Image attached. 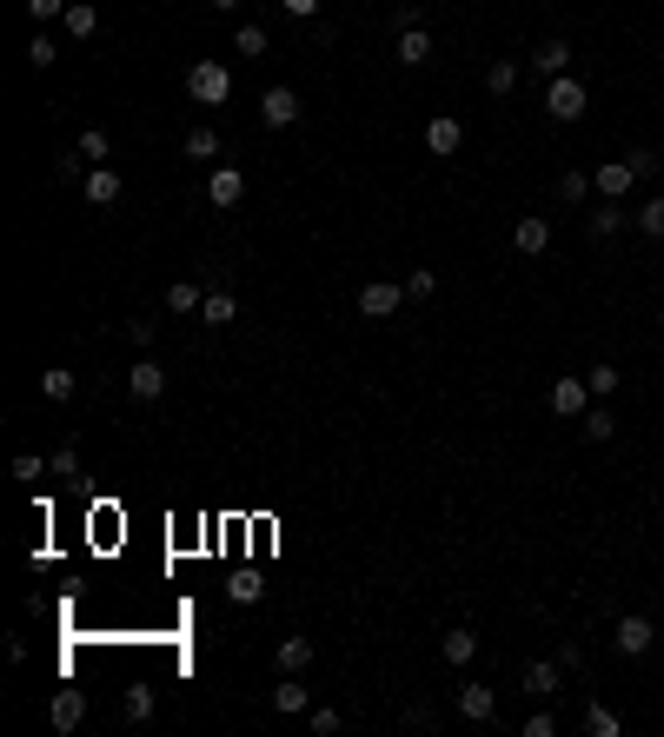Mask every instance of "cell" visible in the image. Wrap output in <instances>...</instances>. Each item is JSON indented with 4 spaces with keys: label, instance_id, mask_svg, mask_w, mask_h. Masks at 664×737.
Segmentation results:
<instances>
[{
    "label": "cell",
    "instance_id": "6da1fadb",
    "mask_svg": "<svg viewBox=\"0 0 664 737\" xmlns=\"http://www.w3.org/2000/svg\"><path fill=\"white\" fill-rule=\"evenodd\" d=\"M186 93H193L200 107H220L226 93H233V74H226L220 60H193V67H186Z\"/></svg>",
    "mask_w": 664,
    "mask_h": 737
},
{
    "label": "cell",
    "instance_id": "7a4b0ae2",
    "mask_svg": "<svg viewBox=\"0 0 664 737\" xmlns=\"http://www.w3.org/2000/svg\"><path fill=\"white\" fill-rule=\"evenodd\" d=\"M545 113H552V120H565V127H572V120H585V87H578L572 74H558L552 87H545Z\"/></svg>",
    "mask_w": 664,
    "mask_h": 737
},
{
    "label": "cell",
    "instance_id": "3957f363",
    "mask_svg": "<svg viewBox=\"0 0 664 737\" xmlns=\"http://www.w3.org/2000/svg\"><path fill=\"white\" fill-rule=\"evenodd\" d=\"M399 306H406V286H392V279H366L359 286V313L366 319H392Z\"/></svg>",
    "mask_w": 664,
    "mask_h": 737
},
{
    "label": "cell",
    "instance_id": "277c9868",
    "mask_svg": "<svg viewBox=\"0 0 664 737\" xmlns=\"http://www.w3.org/2000/svg\"><path fill=\"white\" fill-rule=\"evenodd\" d=\"M552 412H558V419H572V425L591 412V386L578 379V372H565V379L552 386Z\"/></svg>",
    "mask_w": 664,
    "mask_h": 737
},
{
    "label": "cell",
    "instance_id": "5b68a950",
    "mask_svg": "<svg viewBox=\"0 0 664 737\" xmlns=\"http://www.w3.org/2000/svg\"><path fill=\"white\" fill-rule=\"evenodd\" d=\"M611 645L625 651V658H645V651L658 645V625H651V618H638V611H631V618H618V631H611Z\"/></svg>",
    "mask_w": 664,
    "mask_h": 737
},
{
    "label": "cell",
    "instance_id": "8992f818",
    "mask_svg": "<svg viewBox=\"0 0 664 737\" xmlns=\"http://www.w3.org/2000/svg\"><path fill=\"white\" fill-rule=\"evenodd\" d=\"M259 120H266V127H293V120H299V93L293 87H266V93H259Z\"/></svg>",
    "mask_w": 664,
    "mask_h": 737
},
{
    "label": "cell",
    "instance_id": "52a82bcc",
    "mask_svg": "<svg viewBox=\"0 0 664 737\" xmlns=\"http://www.w3.org/2000/svg\"><path fill=\"white\" fill-rule=\"evenodd\" d=\"M525 691H532V698H558V691H565V664L558 658H538V664H525Z\"/></svg>",
    "mask_w": 664,
    "mask_h": 737
},
{
    "label": "cell",
    "instance_id": "ba28073f",
    "mask_svg": "<svg viewBox=\"0 0 664 737\" xmlns=\"http://www.w3.org/2000/svg\"><path fill=\"white\" fill-rule=\"evenodd\" d=\"M591 186H598V200H625L631 186H638V173H631V160H605L591 173Z\"/></svg>",
    "mask_w": 664,
    "mask_h": 737
},
{
    "label": "cell",
    "instance_id": "9c48e42d",
    "mask_svg": "<svg viewBox=\"0 0 664 737\" xmlns=\"http://www.w3.org/2000/svg\"><path fill=\"white\" fill-rule=\"evenodd\" d=\"M80 193H87V206H113L120 193H127V180H120L113 166H87V180H80Z\"/></svg>",
    "mask_w": 664,
    "mask_h": 737
},
{
    "label": "cell",
    "instance_id": "30bf717a",
    "mask_svg": "<svg viewBox=\"0 0 664 737\" xmlns=\"http://www.w3.org/2000/svg\"><path fill=\"white\" fill-rule=\"evenodd\" d=\"M425 147L439 153V160H452V153L465 147V120H452V113H439V120L425 127Z\"/></svg>",
    "mask_w": 664,
    "mask_h": 737
},
{
    "label": "cell",
    "instance_id": "8fae6325",
    "mask_svg": "<svg viewBox=\"0 0 664 737\" xmlns=\"http://www.w3.org/2000/svg\"><path fill=\"white\" fill-rule=\"evenodd\" d=\"M206 200L220 206V213H226V206H240L246 200V173H240V166H220V173L206 180Z\"/></svg>",
    "mask_w": 664,
    "mask_h": 737
},
{
    "label": "cell",
    "instance_id": "7c38bea8",
    "mask_svg": "<svg viewBox=\"0 0 664 737\" xmlns=\"http://www.w3.org/2000/svg\"><path fill=\"white\" fill-rule=\"evenodd\" d=\"M512 246H518L525 259H538L545 246H552V220H538V213H525V220L512 226Z\"/></svg>",
    "mask_w": 664,
    "mask_h": 737
},
{
    "label": "cell",
    "instance_id": "4fadbf2b",
    "mask_svg": "<svg viewBox=\"0 0 664 737\" xmlns=\"http://www.w3.org/2000/svg\"><path fill=\"white\" fill-rule=\"evenodd\" d=\"M459 718H465V724H492V718H498L492 684H465V691H459Z\"/></svg>",
    "mask_w": 664,
    "mask_h": 737
},
{
    "label": "cell",
    "instance_id": "5bb4252c",
    "mask_svg": "<svg viewBox=\"0 0 664 737\" xmlns=\"http://www.w3.org/2000/svg\"><path fill=\"white\" fill-rule=\"evenodd\" d=\"M47 718H54V731H80V718H87V691H54Z\"/></svg>",
    "mask_w": 664,
    "mask_h": 737
},
{
    "label": "cell",
    "instance_id": "9a60e30c",
    "mask_svg": "<svg viewBox=\"0 0 664 737\" xmlns=\"http://www.w3.org/2000/svg\"><path fill=\"white\" fill-rule=\"evenodd\" d=\"M532 67L545 80H558L565 67H572V40H538V47H532Z\"/></svg>",
    "mask_w": 664,
    "mask_h": 737
},
{
    "label": "cell",
    "instance_id": "2e32d148",
    "mask_svg": "<svg viewBox=\"0 0 664 737\" xmlns=\"http://www.w3.org/2000/svg\"><path fill=\"white\" fill-rule=\"evenodd\" d=\"M127 392H133V399H160V392H166V372L153 366V359H140V366H127Z\"/></svg>",
    "mask_w": 664,
    "mask_h": 737
},
{
    "label": "cell",
    "instance_id": "e0dca14e",
    "mask_svg": "<svg viewBox=\"0 0 664 737\" xmlns=\"http://www.w3.org/2000/svg\"><path fill=\"white\" fill-rule=\"evenodd\" d=\"M60 27H67L74 40H93V34H100V7H93V0H74V7L60 14Z\"/></svg>",
    "mask_w": 664,
    "mask_h": 737
},
{
    "label": "cell",
    "instance_id": "ac0fdd59",
    "mask_svg": "<svg viewBox=\"0 0 664 737\" xmlns=\"http://www.w3.org/2000/svg\"><path fill=\"white\" fill-rule=\"evenodd\" d=\"M392 54H399V67H425V60H432V34H425V27H406Z\"/></svg>",
    "mask_w": 664,
    "mask_h": 737
},
{
    "label": "cell",
    "instance_id": "d6986e66",
    "mask_svg": "<svg viewBox=\"0 0 664 737\" xmlns=\"http://www.w3.org/2000/svg\"><path fill=\"white\" fill-rule=\"evenodd\" d=\"M578 432H585L591 445H605L611 432H618V419H611V406H605V399H591V412H585V419H578Z\"/></svg>",
    "mask_w": 664,
    "mask_h": 737
},
{
    "label": "cell",
    "instance_id": "ffe728a7",
    "mask_svg": "<svg viewBox=\"0 0 664 737\" xmlns=\"http://www.w3.org/2000/svg\"><path fill=\"white\" fill-rule=\"evenodd\" d=\"M306 664H313V638H279V671L286 678H299Z\"/></svg>",
    "mask_w": 664,
    "mask_h": 737
},
{
    "label": "cell",
    "instance_id": "44dd1931",
    "mask_svg": "<svg viewBox=\"0 0 664 737\" xmlns=\"http://www.w3.org/2000/svg\"><path fill=\"white\" fill-rule=\"evenodd\" d=\"M40 392H47L54 406H67V399H74V392H80V379H74V372H67V366H47V372H40Z\"/></svg>",
    "mask_w": 664,
    "mask_h": 737
},
{
    "label": "cell",
    "instance_id": "7402d4cb",
    "mask_svg": "<svg viewBox=\"0 0 664 737\" xmlns=\"http://www.w3.org/2000/svg\"><path fill=\"white\" fill-rule=\"evenodd\" d=\"M445 664H459V671H465V664H472V658H479V631H445Z\"/></svg>",
    "mask_w": 664,
    "mask_h": 737
},
{
    "label": "cell",
    "instance_id": "603a6c76",
    "mask_svg": "<svg viewBox=\"0 0 664 737\" xmlns=\"http://www.w3.org/2000/svg\"><path fill=\"white\" fill-rule=\"evenodd\" d=\"M233 319H240V306H233V293H206V306H200V326H233Z\"/></svg>",
    "mask_w": 664,
    "mask_h": 737
},
{
    "label": "cell",
    "instance_id": "cb8c5ba5",
    "mask_svg": "<svg viewBox=\"0 0 664 737\" xmlns=\"http://www.w3.org/2000/svg\"><path fill=\"white\" fill-rule=\"evenodd\" d=\"M200 306H206V293L193 279H173V286H166V313H200Z\"/></svg>",
    "mask_w": 664,
    "mask_h": 737
},
{
    "label": "cell",
    "instance_id": "d4e9b609",
    "mask_svg": "<svg viewBox=\"0 0 664 737\" xmlns=\"http://www.w3.org/2000/svg\"><path fill=\"white\" fill-rule=\"evenodd\" d=\"M631 226H638L645 240H664V193H651V200L638 206V213H631Z\"/></svg>",
    "mask_w": 664,
    "mask_h": 737
},
{
    "label": "cell",
    "instance_id": "484cf974",
    "mask_svg": "<svg viewBox=\"0 0 664 737\" xmlns=\"http://www.w3.org/2000/svg\"><path fill=\"white\" fill-rule=\"evenodd\" d=\"M625 220H631V213H625V200H605L598 213H591V240H611V233H618Z\"/></svg>",
    "mask_w": 664,
    "mask_h": 737
},
{
    "label": "cell",
    "instance_id": "4316f807",
    "mask_svg": "<svg viewBox=\"0 0 664 737\" xmlns=\"http://www.w3.org/2000/svg\"><path fill=\"white\" fill-rule=\"evenodd\" d=\"M120 711H127V724H147V718H153V684H127Z\"/></svg>",
    "mask_w": 664,
    "mask_h": 737
},
{
    "label": "cell",
    "instance_id": "83f0119b",
    "mask_svg": "<svg viewBox=\"0 0 664 737\" xmlns=\"http://www.w3.org/2000/svg\"><path fill=\"white\" fill-rule=\"evenodd\" d=\"M306 698H313V691H306V684H299V678H286V684H279V691H273V711H286V718H299V711H306Z\"/></svg>",
    "mask_w": 664,
    "mask_h": 737
},
{
    "label": "cell",
    "instance_id": "f1b7e54d",
    "mask_svg": "<svg viewBox=\"0 0 664 737\" xmlns=\"http://www.w3.org/2000/svg\"><path fill=\"white\" fill-rule=\"evenodd\" d=\"M585 731L591 737H618L625 724H618V711H605V704H585Z\"/></svg>",
    "mask_w": 664,
    "mask_h": 737
},
{
    "label": "cell",
    "instance_id": "f546056e",
    "mask_svg": "<svg viewBox=\"0 0 664 737\" xmlns=\"http://www.w3.org/2000/svg\"><path fill=\"white\" fill-rule=\"evenodd\" d=\"M518 87V60H492L485 67V93H512Z\"/></svg>",
    "mask_w": 664,
    "mask_h": 737
},
{
    "label": "cell",
    "instance_id": "4dcf8cb0",
    "mask_svg": "<svg viewBox=\"0 0 664 737\" xmlns=\"http://www.w3.org/2000/svg\"><path fill=\"white\" fill-rule=\"evenodd\" d=\"M213 153H220V133H213V127L186 133V160H213Z\"/></svg>",
    "mask_w": 664,
    "mask_h": 737
},
{
    "label": "cell",
    "instance_id": "1f68e13d",
    "mask_svg": "<svg viewBox=\"0 0 664 737\" xmlns=\"http://www.w3.org/2000/svg\"><path fill=\"white\" fill-rule=\"evenodd\" d=\"M591 193H598V186H591V173H578V166H572V173H565V180H558V200H591Z\"/></svg>",
    "mask_w": 664,
    "mask_h": 737
},
{
    "label": "cell",
    "instance_id": "d6a6232c",
    "mask_svg": "<svg viewBox=\"0 0 664 737\" xmlns=\"http://www.w3.org/2000/svg\"><path fill=\"white\" fill-rule=\"evenodd\" d=\"M74 147H80V153H87V160H93V166H107V153H113V140H107V133H100V127H87V133H80V140H74Z\"/></svg>",
    "mask_w": 664,
    "mask_h": 737
},
{
    "label": "cell",
    "instance_id": "836d02e7",
    "mask_svg": "<svg viewBox=\"0 0 664 737\" xmlns=\"http://www.w3.org/2000/svg\"><path fill=\"white\" fill-rule=\"evenodd\" d=\"M27 60H34V67H54V60H60V47H54V34H47V27L27 40Z\"/></svg>",
    "mask_w": 664,
    "mask_h": 737
},
{
    "label": "cell",
    "instance_id": "e575fe53",
    "mask_svg": "<svg viewBox=\"0 0 664 737\" xmlns=\"http://www.w3.org/2000/svg\"><path fill=\"white\" fill-rule=\"evenodd\" d=\"M585 386H591V399H611V392H618V366H591Z\"/></svg>",
    "mask_w": 664,
    "mask_h": 737
},
{
    "label": "cell",
    "instance_id": "d590c367",
    "mask_svg": "<svg viewBox=\"0 0 664 737\" xmlns=\"http://www.w3.org/2000/svg\"><path fill=\"white\" fill-rule=\"evenodd\" d=\"M233 47H240V54H266V27H259V20H246V27H240V34H233Z\"/></svg>",
    "mask_w": 664,
    "mask_h": 737
},
{
    "label": "cell",
    "instance_id": "8d00e7d4",
    "mask_svg": "<svg viewBox=\"0 0 664 737\" xmlns=\"http://www.w3.org/2000/svg\"><path fill=\"white\" fill-rule=\"evenodd\" d=\"M625 160H631V173H638V180H658V173H664V160H658L651 147H631Z\"/></svg>",
    "mask_w": 664,
    "mask_h": 737
},
{
    "label": "cell",
    "instance_id": "74e56055",
    "mask_svg": "<svg viewBox=\"0 0 664 737\" xmlns=\"http://www.w3.org/2000/svg\"><path fill=\"white\" fill-rule=\"evenodd\" d=\"M399 286H406V299H432V293H439V279L425 273V266H412V273L399 279Z\"/></svg>",
    "mask_w": 664,
    "mask_h": 737
},
{
    "label": "cell",
    "instance_id": "f35d334b",
    "mask_svg": "<svg viewBox=\"0 0 664 737\" xmlns=\"http://www.w3.org/2000/svg\"><path fill=\"white\" fill-rule=\"evenodd\" d=\"M47 465H54V479H80V445H60Z\"/></svg>",
    "mask_w": 664,
    "mask_h": 737
},
{
    "label": "cell",
    "instance_id": "ab89813d",
    "mask_svg": "<svg viewBox=\"0 0 664 737\" xmlns=\"http://www.w3.org/2000/svg\"><path fill=\"white\" fill-rule=\"evenodd\" d=\"M226 591H233V605H259V591H266V585H259L253 572H240V578H233Z\"/></svg>",
    "mask_w": 664,
    "mask_h": 737
},
{
    "label": "cell",
    "instance_id": "60d3db41",
    "mask_svg": "<svg viewBox=\"0 0 664 737\" xmlns=\"http://www.w3.org/2000/svg\"><path fill=\"white\" fill-rule=\"evenodd\" d=\"M406 27H425V7L406 0V7H392V34H406Z\"/></svg>",
    "mask_w": 664,
    "mask_h": 737
},
{
    "label": "cell",
    "instance_id": "b9f144b4",
    "mask_svg": "<svg viewBox=\"0 0 664 737\" xmlns=\"http://www.w3.org/2000/svg\"><path fill=\"white\" fill-rule=\"evenodd\" d=\"M40 472H54V465H40L34 452H20V459H14V479L20 485H40Z\"/></svg>",
    "mask_w": 664,
    "mask_h": 737
},
{
    "label": "cell",
    "instance_id": "7bdbcfd3",
    "mask_svg": "<svg viewBox=\"0 0 664 737\" xmlns=\"http://www.w3.org/2000/svg\"><path fill=\"white\" fill-rule=\"evenodd\" d=\"M67 7H74V0H27V14H34L40 27H47V20H60V14H67Z\"/></svg>",
    "mask_w": 664,
    "mask_h": 737
},
{
    "label": "cell",
    "instance_id": "ee69618b",
    "mask_svg": "<svg viewBox=\"0 0 664 737\" xmlns=\"http://www.w3.org/2000/svg\"><path fill=\"white\" fill-rule=\"evenodd\" d=\"M339 724H346V718H339L332 704H319V711H313V731H319V737H332V731H339Z\"/></svg>",
    "mask_w": 664,
    "mask_h": 737
},
{
    "label": "cell",
    "instance_id": "f6af8a7d",
    "mask_svg": "<svg viewBox=\"0 0 664 737\" xmlns=\"http://www.w3.org/2000/svg\"><path fill=\"white\" fill-rule=\"evenodd\" d=\"M552 731H558L552 711H532V718H525V737H552Z\"/></svg>",
    "mask_w": 664,
    "mask_h": 737
},
{
    "label": "cell",
    "instance_id": "bcb514c9",
    "mask_svg": "<svg viewBox=\"0 0 664 737\" xmlns=\"http://www.w3.org/2000/svg\"><path fill=\"white\" fill-rule=\"evenodd\" d=\"M279 14H293V20H313V14H319V0H279Z\"/></svg>",
    "mask_w": 664,
    "mask_h": 737
},
{
    "label": "cell",
    "instance_id": "7dc6e473",
    "mask_svg": "<svg viewBox=\"0 0 664 737\" xmlns=\"http://www.w3.org/2000/svg\"><path fill=\"white\" fill-rule=\"evenodd\" d=\"M127 339L133 346H153V319H127Z\"/></svg>",
    "mask_w": 664,
    "mask_h": 737
},
{
    "label": "cell",
    "instance_id": "c3c4849f",
    "mask_svg": "<svg viewBox=\"0 0 664 737\" xmlns=\"http://www.w3.org/2000/svg\"><path fill=\"white\" fill-rule=\"evenodd\" d=\"M206 7H220V14H233V7H240V0H206Z\"/></svg>",
    "mask_w": 664,
    "mask_h": 737
},
{
    "label": "cell",
    "instance_id": "681fc988",
    "mask_svg": "<svg viewBox=\"0 0 664 737\" xmlns=\"http://www.w3.org/2000/svg\"><path fill=\"white\" fill-rule=\"evenodd\" d=\"M658 332H664V313H658Z\"/></svg>",
    "mask_w": 664,
    "mask_h": 737
}]
</instances>
